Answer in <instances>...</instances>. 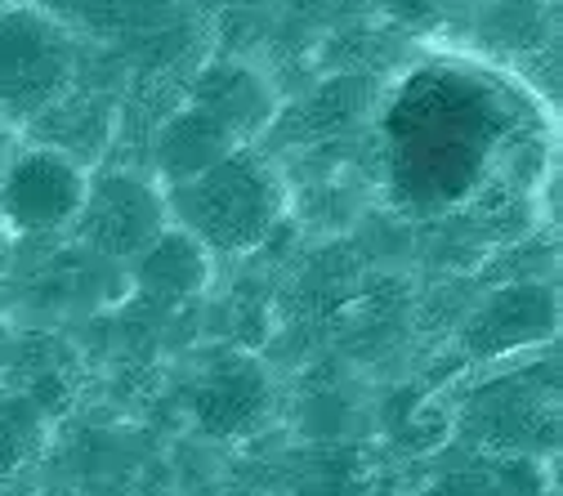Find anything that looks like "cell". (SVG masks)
I'll use <instances>...</instances> for the list:
<instances>
[{"mask_svg": "<svg viewBox=\"0 0 563 496\" xmlns=\"http://www.w3.org/2000/svg\"><path fill=\"white\" fill-rule=\"evenodd\" d=\"M166 206L170 220H179L206 251L246 255L287 216V184L264 153L238 144L201 175L170 184Z\"/></svg>", "mask_w": 563, "mask_h": 496, "instance_id": "obj_1", "label": "cell"}, {"mask_svg": "<svg viewBox=\"0 0 563 496\" xmlns=\"http://www.w3.org/2000/svg\"><path fill=\"white\" fill-rule=\"evenodd\" d=\"M77 45L41 5L14 0L0 10V117L27 125L73 90Z\"/></svg>", "mask_w": 563, "mask_h": 496, "instance_id": "obj_2", "label": "cell"}, {"mask_svg": "<svg viewBox=\"0 0 563 496\" xmlns=\"http://www.w3.org/2000/svg\"><path fill=\"white\" fill-rule=\"evenodd\" d=\"M90 170L54 144H19L0 170V220L14 238H49L73 229Z\"/></svg>", "mask_w": 563, "mask_h": 496, "instance_id": "obj_3", "label": "cell"}, {"mask_svg": "<svg viewBox=\"0 0 563 496\" xmlns=\"http://www.w3.org/2000/svg\"><path fill=\"white\" fill-rule=\"evenodd\" d=\"M166 224H170L166 188L157 179L134 175V170L90 175L86 201L73 220L77 238L108 260H134Z\"/></svg>", "mask_w": 563, "mask_h": 496, "instance_id": "obj_4", "label": "cell"}, {"mask_svg": "<svg viewBox=\"0 0 563 496\" xmlns=\"http://www.w3.org/2000/svg\"><path fill=\"white\" fill-rule=\"evenodd\" d=\"M559 322V300L545 282H510L492 291L465 322L461 344L470 359H506L532 344H545Z\"/></svg>", "mask_w": 563, "mask_h": 496, "instance_id": "obj_5", "label": "cell"}, {"mask_svg": "<svg viewBox=\"0 0 563 496\" xmlns=\"http://www.w3.org/2000/svg\"><path fill=\"white\" fill-rule=\"evenodd\" d=\"M273 407V385L251 359L210 367L192 389V416L210 439L255 434Z\"/></svg>", "mask_w": 563, "mask_h": 496, "instance_id": "obj_6", "label": "cell"}, {"mask_svg": "<svg viewBox=\"0 0 563 496\" xmlns=\"http://www.w3.org/2000/svg\"><path fill=\"white\" fill-rule=\"evenodd\" d=\"M188 103H197L201 112L216 117L238 144H255V139L273 125L277 117V95L273 86L246 63H210L197 73Z\"/></svg>", "mask_w": 563, "mask_h": 496, "instance_id": "obj_7", "label": "cell"}, {"mask_svg": "<svg viewBox=\"0 0 563 496\" xmlns=\"http://www.w3.org/2000/svg\"><path fill=\"white\" fill-rule=\"evenodd\" d=\"M233 148H238V139L216 117L201 112L197 103H184L153 134V166L170 188V184H184V179L201 175L206 166H216Z\"/></svg>", "mask_w": 563, "mask_h": 496, "instance_id": "obj_8", "label": "cell"}, {"mask_svg": "<svg viewBox=\"0 0 563 496\" xmlns=\"http://www.w3.org/2000/svg\"><path fill=\"white\" fill-rule=\"evenodd\" d=\"M130 264H134L139 287L162 300H188L206 291V282H210V251L179 224H166Z\"/></svg>", "mask_w": 563, "mask_h": 496, "instance_id": "obj_9", "label": "cell"}, {"mask_svg": "<svg viewBox=\"0 0 563 496\" xmlns=\"http://www.w3.org/2000/svg\"><path fill=\"white\" fill-rule=\"evenodd\" d=\"M45 448V411L23 389H0V487H10Z\"/></svg>", "mask_w": 563, "mask_h": 496, "instance_id": "obj_10", "label": "cell"}, {"mask_svg": "<svg viewBox=\"0 0 563 496\" xmlns=\"http://www.w3.org/2000/svg\"><path fill=\"white\" fill-rule=\"evenodd\" d=\"M372 99H376V81H372V77H335V81H327L313 99L300 103V130H305V134L313 130V134H322V139L344 134L354 121L367 117Z\"/></svg>", "mask_w": 563, "mask_h": 496, "instance_id": "obj_11", "label": "cell"}, {"mask_svg": "<svg viewBox=\"0 0 563 496\" xmlns=\"http://www.w3.org/2000/svg\"><path fill=\"white\" fill-rule=\"evenodd\" d=\"M19 144H23V125H14V121L0 117V170L10 166V157L19 153Z\"/></svg>", "mask_w": 563, "mask_h": 496, "instance_id": "obj_12", "label": "cell"}, {"mask_svg": "<svg viewBox=\"0 0 563 496\" xmlns=\"http://www.w3.org/2000/svg\"><path fill=\"white\" fill-rule=\"evenodd\" d=\"M10 255H14V233L5 229V220H0V277L10 268Z\"/></svg>", "mask_w": 563, "mask_h": 496, "instance_id": "obj_13", "label": "cell"}, {"mask_svg": "<svg viewBox=\"0 0 563 496\" xmlns=\"http://www.w3.org/2000/svg\"><path fill=\"white\" fill-rule=\"evenodd\" d=\"M10 5H14V0H0V10H10Z\"/></svg>", "mask_w": 563, "mask_h": 496, "instance_id": "obj_14", "label": "cell"}]
</instances>
